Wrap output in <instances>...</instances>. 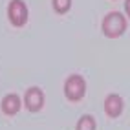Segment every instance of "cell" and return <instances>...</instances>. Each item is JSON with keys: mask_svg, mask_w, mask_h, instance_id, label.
<instances>
[{"mask_svg": "<svg viewBox=\"0 0 130 130\" xmlns=\"http://www.w3.org/2000/svg\"><path fill=\"white\" fill-rule=\"evenodd\" d=\"M125 11L128 15V19H130V0H125Z\"/></svg>", "mask_w": 130, "mask_h": 130, "instance_id": "9", "label": "cell"}, {"mask_svg": "<svg viewBox=\"0 0 130 130\" xmlns=\"http://www.w3.org/2000/svg\"><path fill=\"white\" fill-rule=\"evenodd\" d=\"M24 105L29 112H39L44 106V93H42V90L37 88V86L28 88L26 90V95H24Z\"/></svg>", "mask_w": 130, "mask_h": 130, "instance_id": "4", "label": "cell"}, {"mask_svg": "<svg viewBox=\"0 0 130 130\" xmlns=\"http://www.w3.org/2000/svg\"><path fill=\"white\" fill-rule=\"evenodd\" d=\"M84 92H86V81H84L83 75L73 73V75H70L66 79V83H64V95L70 101H81Z\"/></svg>", "mask_w": 130, "mask_h": 130, "instance_id": "2", "label": "cell"}, {"mask_svg": "<svg viewBox=\"0 0 130 130\" xmlns=\"http://www.w3.org/2000/svg\"><path fill=\"white\" fill-rule=\"evenodd\" d=\"M7 17H9V22L17 28L28 22V6L24 0H11L7 6Z\"/></svg>", "mask_w": 130, "mask_h": 130, "instance_id": "3", "label": "cell"}, {"mask_svg": "<svg viewBox=\"0 0 130 130\" xmlns=\"http://www.w3.org/2000/svg\"><path fill=\"white\" fill-rule=\"evenodd\" d=\"M77 130H95V119L92 116H83L77 121Z\"/></svg>", "mask_w": 130, "mask_h": 130, "instance_id": "7", "label": "cell"}, {"mask_svg": "<svg viewBox=\"0 0 130 130\" xmlns=\"http://www.w3.org/2000/svg\"><path fill=\"white\" fill-rule=\"evenodd\" d=\"M105 112L110 117H117L121 112H123V99L117 93H110L105 99Z\"/></svg>", "mask_w": 130, "mask_h": 130, "instance_id": "5", "label": "cell"}, {"mask_svg": "<svg viewBox=\"0 0 130 130\" xmlns=\"http://www.w3.org/2000/svg\"><path fill=\"white\" fill-rule=\"evenodd\" d=\"M70 7H72V0H53V9L60 15L66 13Z\"/></svg>", "mask_w": 130, "mask_h": 130, "instance_id": "8", "label": "cell"}, {"mask_svg": "<svg viewBox=\"0 0 130 130\" xmlns=\"http://www.w3.org/2000/svg\"><path fill=\"white\" fill-rule=\"evenodd\" d=\"M126 31V19L123 13L112 11L103 19V33L108 39H117Z\"/></svg>", "mask_w": 130, "mask_h": 130, "instance_id": "1", "label": "cell"}, {"mask_svg": "<svg viewBox=\"0 0 130 130\" xmlns=\"http://www.w3.org/2000/svg\"><path fill=\"white\" fill-rule=\"evenodd\" d=\"M2 110L6 112L7 116H13L20 110V97L17 93H7L4 101H2Z\"/></svg>", "mask_w": 130, "mask_h": 130, "instance_id": "6", "label": "cell"}]
</instances>
